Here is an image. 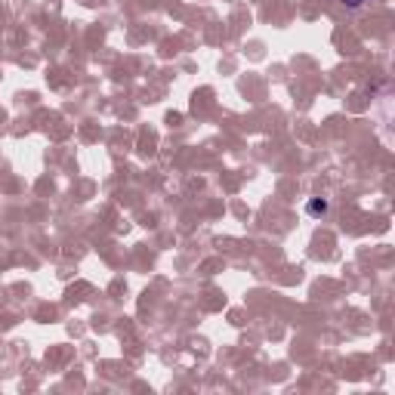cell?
<instances>
[{
    "label": "cell",
    "mask_w": 395,
    "mask_h": 395,
    "mask_svg": "<svg viewBox=\"0 0 395 395\" xmlns=\"http://www.w3.org/2000/svg\"><path fill=\"white\" fill-rule=\"evenodd\" d=\"M343 3H346V6H352V10H355V6H362L364 0H343Z\"/></svg>",
    "instance_id": "obj_2"
},
{
    "label": "cell",
    "mask_w": 395,
    "mask_h": 395,
    "mask_svg": "<svg viewBox=\"0 0 395 395\" xmlns=\"http://www.w3.org/2000/svg\"><path fill=\"white\" fill-rule=\"evenodd\" d=\"M306 210L312 213V217H325V213L330 210V204H327V201H321V198H312V201L306 204Z\"/></svg>",
    "instance_id": "obj_1"
}]
</instances>
